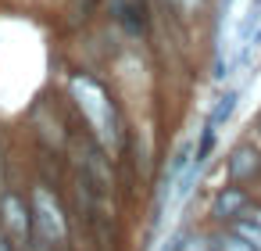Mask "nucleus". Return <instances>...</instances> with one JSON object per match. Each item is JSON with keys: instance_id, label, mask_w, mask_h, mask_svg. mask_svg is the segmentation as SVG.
Wrapping results in <instances>:
<instances>
[{"instance_id": "2", "label": "nucleus", "mask_w": 261, "mask_h": 251, "mask_svg": "<svg viewBox=\"0 0 261 251\" xmlns=\"http://www.w3.org/2000/svg\"><path fill=\"white\" fill-rule=\"evenodd\" d=\"M33 219H36V226H40V233L47 240H65V212L50 197L47 187H36L33 190Z\"/></svg>"}, {"instance_id": "8", "label": "nucleus", "mask_w": 261, "mask_h": 251, "mask_svg": "<svg viewBox=\"0 0 261 251\" xmlns=\"http://www.w3.org/2000/svg\"><path fill=\"white\" fill-rule=\"evenodd\" d=\"M232 104H236V94H225V97H222V104L215 108L211 122H207V129H211V133H215V129L222 126V119H229V115H232Z\"/></svg>"}, {"instance_id": "7", "label": "nucleus", "mask_w": 261, "mask_h": 251, "mask_svg": "<svg viewBox=\"0 0 261 251\" xmlns=\"http://www.w3.org/2000/svg\"><path fill=\"white\" fill-rule=\"evenodd\" d=\"M232 233H240L254 251H261V226H257V222H250V219H247V222H236V226H232Z\"/></svg>"}, {"instance_id": "5", "label": "nucleus", "mask_w": 261, "mask_h": 251, "mask_svg": "<svg viewBox=\"0 0 261 251\" xmlns=\"http://www.w3.org/2000/svg\"><path fill=\"white\" fill-rule=\"evenodd\" d=\"M247 0H225V8H222V15H225V26L229 29H243L247 26Z\"/></svg>"}, {"instance_id": "1", "label": "nucleus", "mask_w": 261, "mask_h": 251, "mask_svg": "<svg viewBox=\"0 0 261 251\" xmlns=\"http://www.w3.org/2000/svg\"><path fill=\"white\" fill-rule=\"evenodd\" d=\"M72 94H75V104L83 108L86 122L93 126V133L104 144H111V136H115V111H111V101H108L104 86L97 79H90V76H75L72 79Z\"/></svg>"}, {"instance_id": "4", "label": "nucleus", "mask_w": 261, "mask_h": 251, "mask_svg": "<svg viewBox=\"0 0 261 251\" xmlns=\"http://www.w3.org/2000/svg\"><path fill=\"white\" fill-rule=\"evenodd\" d=\"M229 169H232L236 179H243V176H250V172L257 169V154H254L250 147H240V151L232 154V165H229Z\"/></svg>"}, {"instance_id": "10", "label": "nucleus", "mask_w": 261, "mask_h": 251, "mask_svg": "<svg viewBox=\"0 0 261 251\" xmlns=\"http://www.w3.org/2000/svg\"><path fill=\"white\" fill-rule=\"evenodd\" d=\"M247 219H250V222H257V226H261V208H250V212H247Z\"/></svg>"}, {"instance_id": "6", "label": "nucleus", "mask_w": 261, "mask_h": 251, "mask_svg": "<svg viewBox=\"0 0 261 251\" xmlns=\"http://www.w3.org/2000/svg\"><path fill=\"white\" fill-rule=\"evenodd\" d=\"M236 208H243V194L240 190H229V194H222L218 201H215V215H236Z\"/></svg>"}, {"instance_id": "3", "label": "nucleus", "mask_w": 261, "mask_h": 251, "mask_svg": "<svg viewBox=\"0 0 261 251\" xmlns=\"http://www.w3.org/2000/svg\"><path fill=\"white\" fill-rule=\"evenodd\" d=\"M0 212H4V226L11 230V237L25 240V237L33 233V212L25 208V201H22V197L8 194L4 201H0Z\"/></svg>"}, {"instance_id": "9", "label": "nucleus", "mask_w": 261, "mask_h": 251, "mask_svg": "<svg viewBox=\"0 0 261 251\" xmlns=\"http://www.w3.org/2000/svg\"><path fill=\"white\" fill-rule=\"evenodd\" d=\"M218 251H254V247H250L240 233H232V237H222V240H218Z\"/></svg>"}, {"instance_id": "11", "label": "nucleus", "mask_w": 261, "mask_h": 251, "mask_svg": "<svg viewBox=\"0 0 261 251\" xmlns=\"http://www.w3.org/2000/svg\"><path fill=\"white\" fill-rule=\"evenodd\" d=\"M0 251H11V247H8V240H4V237H0Z\"/></svg>"}]
</instances>
